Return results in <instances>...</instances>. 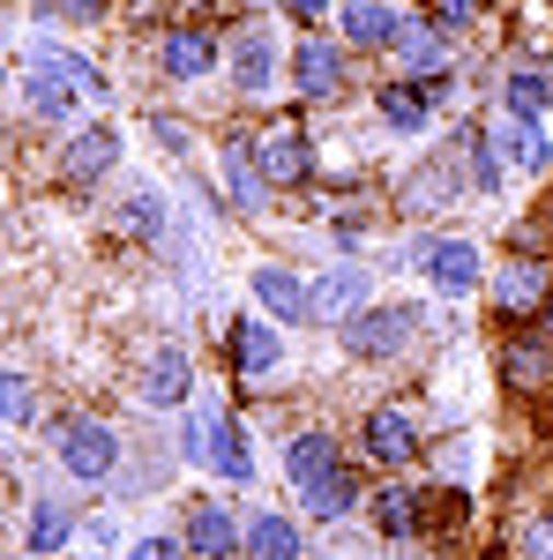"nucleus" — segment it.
Instances as JSON below:
<instances>
[{"mask_svg": "<svg viewBox=\"0 0 553 560\" xmlns=\"http://www.w3.org/2000/svg\"><path fill=\"white\" fill-rule=\"evenodd\" d=\"M60 471L83 478V486H105V478L120 471V433L105 427V419H60Z\"/></svg>", "mask_w": 553, "mask_h": 560, "instance_id": "1", "label": "nucleus"}, {"mask_svg": "<svg viewBox=\"0 0 553 560\" xmlns=\"http://www.w3.org/2000/svg\"><path fill=\"white\" fill-rule=\"evenodd\" d=\"M412 337H419V314L412 306H359L337 329V345L352 359H396V351H412Z\"/></svg>", "mask_w": 553, "mask_h": 560, "instance_id": "2", "label": "nucleus"}, {"mask_svg": "<svg viewBox=\"0 0 553 560\" xmlns=\"http://www.w3.org/2000/svg\"><path fill=\"white\" fill-rule=\"evenodd\" d=\"M486 300L502 306V314H546L553 306V261L546 255H509L494 261V277H486Z\"/></svg>", "mask_w": 553, "mask_h": 560, "instance_id": "3", "label": "nucleus"}, {"mask_svg": "<svg viewBox=\"0 0 553 560\" xmlns=\"http://www.w3.org/2000/svg\"><path fill=\"white\" fill-rule=\"evenodd\" d=\"M419 269H426V284H434V292H449V300H464V292H479V284H486L479 247H471V240H457V232L419 240Z\"/></svg>", "mask_w": 553, "mask_h": 560, "instance_id": "4", "label": "nucleus"}, {"mask_svg": "<svg viewBox=\"0 0 553 560\" xmlns=\"http://www.w3.org/2000/svg\"><path fill=\"white\" fill-rule=\"evenodd\" d=\"M337 23H344V45L352 52H396V38L412 31V15L396 0H352Z\"/></svg>", "mask_w": 553, "mask_h": 560, "instance_id": "5", "label": "nucleus"}, {"mask_svg": "<svg viewBox=\"0 0 553 560\" xmlns=\"http://www.w3.org/2000/svg\"><path fill=\"white\" fill-rule=\"evenodd\" d=\"M158 68H165V83H203V75H217V38L203 23H172L158 38Z\"/></svg>", "mask_w": 553, "mask_h": 560, "instance_id": "6", "label": "nucleus"}, {"mask_svg": "<svg viewBox=\"0 0 553 560\" xmlns=\"http://www.w3.org/2000/svg\"><path fill=\"white\" fill-rule=\"evenodd\" d=\"M180 538L195 546V560H232L247 546V523L232 516L224 501H187V530H180Z\"/></svg>", "mask_w": 553, "mask_h": 560, "instance_id": "7", "label": "nucleus"}, {"mask_svg": "<svg viewBox=\"0 0 553 560\" xmlns=\"http://www.w3.org/2000/svg\"><path fill=\"white\" fill-rule=\"evenodd\" d=\"M255 165L269 187H299V179L314 173V150H307V135L292 128V120H277V128L255 135Z\"/></svg>", "mask_w": 553, "mask_h": 560, "instance_id": "8", "label": "nucleus"}, {"mask_svg": "<svg viewBox=\"0 0 553 560\" xmlns=\"http://www.w3.org/2000/svg\"><path fill=\"white\" fill-rule=\"evenodd\" d=\"M247 284H255V306L269 314V322H314V284L292 277L285 261H262Z\"/></svg>", "mask_w": 553, "mask_h": 560, "instance_id": "9", "label": "nucleus"}, {"mask_svg": "<svg viewBox=\"0 0 553 560\" xmlns=\"http://www.w3.org/2000/svg\"><path fill=\"white\" fill-rule=\"evenodd\" d=\"M31 75H53V83L76 90V97H105V90H113L97 60H83L76 45H60V38H38V45H31Z\"/></svg>", "mask_w": 553, "mask_h": 560, "instance_id": "10", "label": "nucleus"}, {"mask_svg": "<svg viewBox=\"0 0 553 560\" xmlns=\"http://www.w3.org/2000/svg\"><path fill=\"white\" fill-rule=\"evenodd\" d=\"M449 23H434V15H412V31L396 38V68H404V83H426V75H449Z\"/></svg>", "mask_w": 553, "mask_h": 560, "instance_id": "11", "label": "nucleus"}, {"mask_svg": "<svg viewBox=\"0 0 553 560\" xmlns=\"http://www.w3.org/2000/svg\"><path fill=\"white\" fill-rule=\"evenodd\" d=\"M359 448L375 456V464H412L419 456V419L412 411H396V404H382V411H367V427H359Z\"/></svg>", "mask_w": 553, "mask_h": 560, "instance_id": "12", "label": "nucleus"}, {"mask_svg": "<svg viewBox=\"0 0 553 560\" xmlns=\"http://www.w3.org/2000/svg\"><path fill=\"white\" fill-rule=\"evenodd\" d=\"M486 150L502 158V165H516V173H546L553 165V142L539 120H516V113H502L494 128H486Z\"/></svg>", "mask_w": 553, "mask_h": 560, "instance_id": "13", "label": "nucleus"}, {"mask_svg": "<svg viewBox=\"0 0 553 560\" xmlns=\"http://www.w3.org/2000/svg\"><path fill=\"white\" fill-rule=\"evenodd\" d=\"M502 382L523 388V396L553 388V337L546 329H516L509 345H502Z\"/></svg>", "mask_w": 553, "mask_h": 560, "instance_id": "14", "label": "nucleus"}, {"mask_svg": "<svg viewBox=\"0 0 553 560\" xmlns=\"http://www.w3.org/2000/svg\"><path fill=\"white\" fill-rule=\"evenodd\" d=\"M232 90H240V97H269V90H277V38H269L262 23H247V31L232 38Z\"/></svg>", "mask_w": 553, "mask_h": 560, "instance_id": "15", "label": "nucleus"}, {"mask_svg": "<svg viewBox=\"0 0 553 560\" xmlns=\"http://www.w3.org/2000/svg\"><path fill=\"white\" fill-rule=\"evenodd\" d=\"M292 83L307 90V97H337L344 90V45L322 38V31H307V38L292 45Z\"/></svg>", "mask_w": 553, "mask_h": 560, "instance_id": "16", "label": "nucleus"}, {"mask_svg": "<svg viewBox=\"0 0 553 560\" xmlns=\"http://www.w3.org/2000/svg\"><path fill=\"white\" fill-rule=\"evenodd\" d=\"M359 306H367V269H359V261H330V269L314 277V322H337L344 329Z\"/></svg>", "mask_w": 553, "mask_h": 560, "instance_id": "17", "label": "nucleus"}, {"mask_svg": "<svg viewBox=\"0 0 553 560\" xmlns=\"http://www.w3.org/2000/svg\"><path fill=\"white\" fill-rule=\"evenodd\" d=\"M232 366H240V382H269V374L285 366L277 322H232Z\"/></svg>", "mask_w": 553, "mask_h": 560, "instance_id": "18", "label": "nucleus"}, {"mask_svg": "<svg viewBox=\"0 0 553 560\" xmlns=\"http://www.w3.org/2000/svg\"><path fill=\"white\" fill-rule=\"evenodd\" d=\"M240 560H307V530H299L292 516H277V509H255Z\"/></svg>", "mask_w": 553, "mask_h": 560, "instance_id": "19", "label": "nucleus"}, {"mask_svg": "<svg viewBox=\"0 0 553 560\" xmlns=\"http://www.w3.org/2000/svg\"><path fill=\"white\" fill-rule=\"evenodd\" d=\"M113 165H120V135L113 128H76L68 158H60V179H68V187H90V179L113 173Z\"/></svg>", "mask_w": 553, "mask_h": 560, "instance_id": "20", "label": "nucleus"}, {"mask_svg": "<svg viewBox=\"0 0 553 560\" xmlns=\"http://www.w3.org/2000/svg\"><path fill=\"white\" fill-rule=\"evenodd\" d=\"M135 396L150 404V411H180V404H195V382H187V359L180 351H158L150 366H142V382H135Z\"/></svg>", "mask_w": 553, "mask_h": 560, "instance_id": "21", "label": "nucleus"}, {"mask_svg": "<svg viewBox=\"0 0 553 560\" xmlns=\"http://www.w3.org/2000/svg\"><path fill=\"white\" fill-rule=\"evenodd\" d=\"M217 158H224V179H232V202H240V210H262V202H269V179H262V165H255V135H224Z\"/></svg>", "mask_w": 553, "mask_h": 560, "instance_id": "22", "label": "nucleus"}, {"mask_svg": "<svg viewBox=\"0 0 553 560\" xmlns=\"http://www.w3.org/2000/svg\"><path fill=\"white\" fill-rule=\"evenodd\" d=\"M299 501H307V523H344L367 493H359V478H352V464H337L330 478H314V486H299Z\"/></svg>", "mask_w": 553, "mask_h": 560, "instance_id": "23", "label": "nucleus"}, {"mask_svg": "<svg viewBox=\"0 0 553 560\" xmlns=\"http://www.w3.org/2000/svg\"><path fill=\"white\" fill-rule=\"evenodd\" d=\"M68 538H76V509H68V501H53V493H38V501H31V516H23V546H31L38 560H53Z\"/></svg>", "mask_w": 553, "mask_h": 560, "instance_id": "24", "label": "nucleus"}, {"mask_svg": "<svg viewBox=\"0 0 553 560\" xmlns=\"http://www.w3.org/2000/svg\"><path fill=\"white\" fill-rule=\"evenodd\" d=\"M419 501H426V493H412V486H396V478H389V486L367 493V516H375L382 538H412V530H419Z\"/></svg>", "mask_w": 553, "mask_h": 560, "instance_id": "25", "label": "nucleus"}, {"mask_svg": "<svg viewBox=\"0 0 553 560\" xmlns=\"http://www.w3.org/2000/svg\"><path fill=\"white\" fill-rule=\"evenodd\" d=\"M457 187H464L457 158H441V165H426V173H412V179H404V210H412V217L441 210V202H457Z\"/></svg>", "mask_w": 553, "mask_h": 560, "instance_id": "26", "label": "nucleus"}, {"mask_svg": "<svg viewBox=\"0 0 553 560\" xmlns=\"http://www.w3.org/2000/svg\"><path fill=\"white\" fill-rule=\"evenodd\" d=\"M210 471L224 478V486H247V478H255V456H247V433L232 427V419H217V433H210Z\"/></svg>", "mask_w": 553, "mask_h": 560, "instance_id": "27", "label": "nucleus"}, {"mask_svg": "<svg viewBox=\"0 0 553 560\" xmlns=\"http://www.w3.org/2000/svg\"><path fill=\"white\" fill-rule=\"evenodd\" d=\"M375 105H382V120H389L396 135H419L426 113H434V105L419 97V83H382V90H375Z\"/></svg>", "mask_w": 553, "mask_h": 560, "instance_id": "28", "label": "nucleus"}, {"mask_svg": "<svg viewBox=\"0 0 553 560\" xmlns=\"http://www.w3.org/2000/svg\"><path fill=\"white\" fill-rule=\"evenodd\" d=\"M285 471H292V486H314V478L337 471V441L330 433H299L292 456H285Z\"/></svg>", "mask_w": 553, "mask_h": 560, "instance_id": "29", "label": "nucleus"}, {"mask_svg": "<svg viewBox=\"0 0 553 560\" xmlns=\"http://www.w3.org/2000/svg\"><path fill=\"white\" fill-rule=\"evenodd\" d=\"M553 83L539 75V68H509V83H502V113H516V120H539L546 113Z\"/></svg>", "mask_w": 553, "mask_h": 560, "instance_id": "30", "label": "nucleus"}, {"mask_svg": "<svg viewBox=\"0 0 553 560\" xmlns=\"http://www.w3.org/2000/svg\"><path fill=\"white\" fill-rule=\"evenodd\" d=\"M23 105L38 113L45 128H60V120H68V105H76V90H60L53 75H31V83H23Z\"/></svg>", "mask_w": 553, "mask_h": 560, "instance_id": "31", "label": "nucleus"}, {"mask_svg": "<svg viewBox=\"0 0 553 560\" xmlns=\"http://www.w3.org/2000/svg\"><path fill=\"white\" fill-rule=\"evenodd\" d=\"M516 560H553V509L523 516V530H516Z\"/></svg>", "mask_w": 553, "mask_h": 560, "instance_id": "32", "label": "nucleus"}, {"mask_svg": "<svg viewBox=\"0 0 553 560\" xmlns=\"http://www.w3.org/2000/svg\"><path fill=\"white\" fill-rule=\"evenodd\" d=\"M0 396H8V427H15V433H23L31 419H38V404H31V374H23V366H8Z\"/></svg>", "mask_w": 553, "mask_h": 560, "instance_id": "33", "label": "nucleus"}, {"mask_svg": "<svg viewBox=\"0 0 553 560\" xmlns=\"http://www.w3.org/2000/svg\"><path fill=\"white\" fill-rule=\"evenodd\" d=\"M128 560H195V546L172 538V530H142V538L128 546Z\"/></svg>", "mask_w": 553, "mask_h": 560, "instance_id": "34", "label": "nucleus"}, {"mask_svg": "<svg viewBox=\"0 0 553 560\" xmlns=\"http://www.w3.org/2000/svg\"><path fill=\"white\" fill-rule=\"evenodd\" d=\"M128 232H165V202L158 195H128V217H120Z\"/></svg>", "mask_w": 553, "mask_h": 560, "instance_id": "35", "label": "nucleus"}, {"mask_svg": "<svg viewBox=\"0 0 553 560\" xmlns=\"http://www.w3.org/2000/svg\"><path fill=\"white\" fill-rule=\"evenodd\" d=\"M471 15H479V0H434V23H449V31H464Z\"/></svg>", "mask_w": 553, "mask_h": 560, "instance_id": "36", "label": "nucleus"}, {"mask_svg": "<svg viewBox=\"0 0 553 560\" xmlns=\"http://www.w3.org/2000/svg\"><path fill=\"white\" fill-rule=\"evenodd\" d=\"M277 8H285V15H299V23H322V15H330V0H277Z\"/></svg>", "mask_w": 553, "mask_h": 560, "instance_id": "37", "label": "nucleus"}, {"mask_svg": "<svg viewBox=\"0 0 553 560\" xmlns=\"http://www.w3.org/2000/svg\"><path fill=\"white\" fill-rule=\"evenodd\" d=\"M419 97H426V105H449V97H457V83H449V75H426Z\"/></svg>", "mask_w": 553, "mask_h": 560, "instance_id": "38", "label": "nucleus"}, {"mask_svg": "<svg viewBox=\"0 0 553 560\" xmlns=\"http://www.w3.org/2000/svg\"><path fill=\"white\" fill-rule=\"evenodd\" d=\"M60 8H68L76 23H97V15H105V0H60Z\"/></svg>", "mask_w": 553, "mask_h": 560, "instance_id": "39", "label": "nucleus"}, {"mask_svg": "<svg viewBox=\"0 0 553 560\" xmlns=\"http://www.w3.org/2000/svg\"><path fill=\"white\" fill-rule=\"evenodd\" d=\"M546 337H553V306H546Z\"/></svg>", "mask_w": 553, "mask_h": 560, "instance_id": "40", "label": "nucleus"}]
</instances>
